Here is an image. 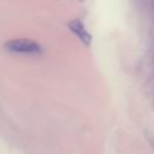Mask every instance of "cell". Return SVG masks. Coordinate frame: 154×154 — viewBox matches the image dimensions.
Here are the masks:
<instances>
[{
  "mask_svg": "<svg viewBox=\"0 0 154 154\" xmlns=\"http://www.w3.org/2000/svg\"><path fill=\"white\" fill-rule=\"evenodd\" d=\"M5 48L11 53L17 54H30L36 55L42 52V48L38 42L30 38H14L5 43Z\"/></svg>",
  "mask_w": 154,
  "mask_h": 154,
  "instance_id": "cell-1",
  "label": "cell"
},
{
  "mask_svg": "<svg viewBox=\"0 0 154 154\" xmlns=\"http://www.w3.org/2000/svg\"><path fill=\"white\" fill-rule=\"evenodd\" d=\"M69 28H70V30L84 43V45H89L90 43V41H91V35L89 34V31L85 29V26H84V24L82 23V20H79V19H73V20H71L69 24Z\"/></svg>",
  "mask_w": 154,
  "mask_h": 154,
  "instance_id": "cell-2",
  "label": "cell"
}]
</instances>
